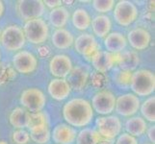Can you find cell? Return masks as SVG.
I'll list each match as a JSON object with an SVG mask.
<instances>
[{"mask_svg":"<svg viewBox=\"0 0 155 144\" xmlns=\"http://www.w3.org/2000/svg\"><path fill=\"white\" fill-rule=\"evenodd\" d=\"M140 98L133 93H124L116 98V113L124 117H131L136 115L140 110Z\"/></svg>","mask_w":155,"mask_h":144,"instance_id":"11","label":"cell"},{"mask_svg":"<svg viewBox=\"0 0 155 144\" xmlns=\"http://www.w3.org/2000/svg\"><path fill=\"white\" fill-rule=\"evenodd\" d=\"M53 45L60 50H67L73 45L74 37L69 30L66 28L56 29L51 35Z\"/></svg>","mask_w":155,"mask_h":144,"instance_id":"20","label":"cell"},{"mask_svg":"<svg viewBox=\"0 0 155 144\" xmlns=\"http://www.w3.org/2000/svg\"><path fill=\"white\" fill-rule=\"evenodd\" d=\"M12 139L15 144H28L31 140L30 134L25 129L15 130L12 135Z\"/></svg>","mask_w":155,"mask_h":144,"instance_id":"33","label":"cell"},{"mask_svg":"<svg viewBox=\"0 0 155 144\" xmlns=\"http://www.w3.org/2000/svg\"><path fill=\"white\" fill-rule=\"evenodd\" d=\"M0 61H1V52H0Z\"/></svg>","mask_w":155,"mask_h":144,"instance_id":"40","label":"cell"},{"mask_svg":"<svg viewBox=\"0 0 155 144\" xmlns=\"http://www.w3.org/2000/svg\"><path fill=\"white\" fill-rule=\"evenodd\" d=\"M0 37H1V30H0Z\"/></svg>","mask_w":155,"mask_h":144,"instance_id":"41","label":"cell"},{"mask_svg":"<svg viewBox=\"0 0 155 144\" xmlns=\"http://www.w3.org/2000/svg\"><path fill=\"white\" fill-rule=\"evenodd\" d=\"M4 12H5V5H4L3 1H1V0H0V18H2Z\"/></svg>","mask_w":155,"mask_h":144,"instance_id":"38","label":"cell"},{"mask_svg":"<svg viewBox=\"0 0 155 144\" xmlns=\"http://www.w3.org/2000/svg\"><path fill=\"white\" fill-rule=\"evenodd\" d=\"M94 111L91 102L84 98H72L63 107L66 123L73 128H86L94 120Z\"/></svg>","mask_w":155,"mask_h":144,"instance_id":"1","label":"cell"},{"mask_svg":"<svg viewBox=\"0 0 155 144\" xmlns=\"http://www.w3.org/2000/svg\"><path fill=\"white\" fill-rule=\"evenodd\" d=\"M142 117L147 122L153 123L155 121V97L149 96L140 106Z\"/></svg>","mask_w":155,"mask_h":144,"instance_id":"28","label":"cell"},{"mask_svg":"<svg viewBox=\"0 0 155 144\" xmlns=\"http://www.w3.org/2000/svg\"><path fill=\"white\" fill-rule=\"evenodd\" d=\"M71 22L75 29L79 31H86L91 27L92 18L87 10L83 8H77L72 13Z\"/></svg>","mask_w":155,"mask_h":144,"instance_id":"26","label":"cell"},{"mask_svg":"<svg viewBox=\"0 0 155 144\" xmlns=\"http://www.w3.org/2000/svg\"><path fill=\"white\" fill-rule=\"evenodd\" d=\"M18 14L24 21L40 18L45 12L44 1L41 0H21L17 5Z\"/></svg>","mask_w":155,"mask_h":144,"instance_id":"12","label":"cell"},{"mask_svg":"<svg viewBox=\"0 0 155 144\" xmlns=\"http://www.w3.org/2000/svg\"><path fill=\"white\" fill-rule=\"evenodd\" d=\"M69 18H71V14H69L68 10L64 6L52 9L48 14L50 24L56 29L65 27L68 22Z\"/></svg>","mask_w":155,"mask_h":144,"instance_id":"25","label":"cell"},{"mask_svg":"<svg viewBox=\"0 0 155 144\" xmlns=\"http://www.w3.org/2000/svg\"><path fill=\"white\" fill-rule=\"evenodd\" d=\"M101 140H103L98 135L97 130L92 128H83L77 133V136L75 139L76 144H99Z\"/></svg>","mask_w":155,"mask_h":144,"instance_id":"27","label":"cell"},{"mask_svg":"<svg viewBox=\"0 0 155 144\" xmlns=\"http://www.w3.org/2000/svg\"><path fill=\"white\" fill-rule=\"evenodd\" d=\"M99 144H112L110 140H101Z\"/></svg>","mask_w":155,"mask_h":144,"instance_id":"39","label":"cell"},{"mask_svg":"<svg viewBox=\"0 0 155 144\" xmlns=\"http://www.w3.org/2000/svg\"><path fill=\"white\" fill-rule=\"evenodd\" d=\"M73 46L75 51L87 61H90L100 50L95 37L89 33H83L74 39Z\"/></svg>","mask_w":155,"mask_h":144,"instance_id":"10","label":"cell"},{"mask_svg":"<svg viewBox=\"0 0 155 144\" xmlns=\"http://www.w3.org/2000/svg\"><path fill=\"white\" fill-rule=\"evenodd\" d=\"M143 144H152V143H143Z\"/></svg>","mask_w":155,"mask_h":144,"instance_id":"42","label":"cell"},{"mask_svg":"<svg viewBox=\"0 0 155 144\" xmlns=\"http://www.w3.org/2000/svg\"><path fill=\"white\" fill-rule=\"evenodd\" d=\"M67 81L68 82L71 90L81 91L87 86L89 81V72L86 68L82 66L73 67L71 73L67 77Z\"/></svg>","mask_w":155,"mask_h":144,"instance_id":"19","label":"cell"},{"mask_svg":"<svg viewBox=\"0 0 155 144\" xmlns=\"http://www.w3.org/2000/svg\"><path fill=\"white\" fill-rule=\"evenodd\" d=\"M112 12L115 21L122 27H128L132 25L139 18V10L137 6L128 0L117 1Z\"/></svg>","mask_w":155,"mask_h":144,"instance_id":"7","label":"cell"},{"mask_svg":"<svg viewBox=\"0 0 155 144\" xmlns=\"http://www.w3.org/2000/svg\"><path fill=\"white\" fill-rule=\"evenodd\" d=\"M39 62L37 57L32 52L27 50H20L13 56L12 66L15 72L29 75L37 70Z\"/></svg>","mask_w":155,"mask_h":144,"instance_id":"8","label":"cell"},{"mask_svg":"<svg viewBox=\"0 0 155 144\" xmlns=\"http://www.w3.org/2000/svg\"><path fill=\"white\" fill-rule=\"evenodd\" d=\"M26 39L22 27L17 24H11L1 31L0 44L9 52H18L24 47Z\"/></svg>","mask_w":155,"mask_h":144,"instance_id":"4","label":"cell"},{"mask_svg":"<svg viewBox=\"0 0 155 144\" xmlns=\"http://www.w3.org/2000/svg\"><path fill=\"white\" fill-rule=\"evenodd\" d=\"M62 3H63V1H60V0H55V1H48V0H46V1H44L45 6L50 8L51 10L62 6Z\"/></svg>","mask_w":155,"mask_h":144,"instance_id":"36","label":"cell"},{"mask_svg":"<svg viewBox=\"0 0 155 144\" xmlns=\"http://www.w3.org/2000/svg\"><path fill=\"white\" fill-rule=\"evenodd\" d=\"M95 127L103 140L112 141L121 134L122 123L119 116L109 114L98 117L95 121Z\"/></svg>","mask_w":155,"mask_h":144,"instance_id":"5","label":"cell"},{"mask_svg":"<svg viewBox=\"0 0 155 144\" xmlns=\"http://www.w3.org/2000/svg\"><path fill=\"white\" fill-rule=\"evenodd\" d=\"M15 75H17V72L12 66L0 63V86H4L12 82L15 78Z\"/></svg>","mask_w":155,"mask_h":144,"instance_id":"31","label":"cell"},{"mask_svg":"<svg viewBox=\"0 0 155 144\" xmlns=\"http://www.w3.org/2000/svg\"><path fill=\"white\" fill-rule=\"evenodd\" d=\"M147 128V122L142 116L139 115L128 117V119L124 124V129L127 134L135 137H139L145 135Z\"/></svg>","mask_w":155,"mask_h":144,"instance_id":"22","label":"cell"},{"mask_svg":"<svg viewBox=\"0 0 155 144\" xmlns=\"http://www.w3.org/2000/svg\"><path fill=\"white\" fill-rule=\"evenodd\" d=\"M116 98L115 94L111 90L102 89L93 96L91 105H92L94 111L101 116L109 115L115 110Z\"/></svg>","mask_w":155,"mask_h":144,"instance_id":"9","label":"cell"},{"mask_svg":"<svg viewBox=\"0 0 155 144\" xmlns=\"http://www.w3.org/2000/svg\"><path fill=\"white\" fill-rule=\"evenodd\" d=\"M48 127V117L44 111L36 114H30V122L28 126V132L38 131Z\"/></svg>","mask_w":155,"mask_h":144,"instance_id":"29","label":"cell"},{"mask_svg":"<svg viewBox=\"0 0 155 144\" xmlns=\"http://www.w3.org/2000/svg\"><path fill=\"white\" fill-rule=\"evenodd\" d=\"M132 76V72L125 71V70H120L117 71L115 76V82L120 87H128L130 84V80Z\"/></svg>","mask_w":155,"mask_h":144,"instance_id":"34","label":"cell"},{"mask_svg":"<svg viewBox=\"0 0 155 144\" xmlns=\"http://www.w3.org/2000/svg\"><path fill=\"white\" fill-rule=\"evenodd\" d=\"M126 40L134 50L142 51L146 50L150 45L151 35L146 28L136 27L128 32Z\"/></svg>","mask_w":155,"mask_h":144,"instance_id":"14","label":"cell"},{"mask_svg":"<svg viewBox=\"0 0 155 144\" xmlns=\"http://www.w3.org/2000/svg\"><path fill=\"white\" fill-rule=\"evenodd\" d=\"M119 54H113L105 50H99L91 60L92 66L98 73H106L117 66Z\"/></svg>","mask_w":155,"mask_h":144,"instance_id":"15","label":"cell"},{"mask_svg":"<svg viewBox=\"0 0 155 144\" xmlns=\"http://www.w3.org/2000/svg\"><path fill=\"white\" fill-rule=\"evenodd\" d=\"M47 92L49 96L56 101H64L68 98L71 93V88L67 79H52L47 87Z\"/></svg>","mask_w":155,"mask_h":144,"instance_id":"17","label":"cell"},{"mask_svg":"<svg viewBox=\"0 0 155 144\" xmlns=\"http://www.w3.org/2000/svg\"><path fill=\"white\" fill-rule=\"evenodd\" d=\"M46 96L38 88H28L20 94L19 102L23 109L30 114L42 111L46 106Z\"/></svg>","mask_w":155,"mask_h":144,"instance_id":"6","label":"cell"},{"mask_svg":"<svg viewBox=\"0 0 155 144\" xmlns=\"http://www.w3.org/2000/svg\"><path fill=\"white\" fill-rule=\"evenodd\" d=\"M31 140L36 144H46L51 139V132L49 127L44 128L38 131L29 132Z\"/></svg>","mask_w":155,"mask_h":144,"instance_id":"30","label":"cell"},{"mask_svg":"<svg viewBox=\"0 0 155 144\" xmlns=\"http://www.w3.org/2000/svg\"><path fill=\"white\" fill-rule=\"evenodd\" d=\"M9 122L15 129H27L30 122V113L22 107L15 108L9 115Z\"/></svg>","mask_w":155,"mask_h":144,"instance_id":"23","label":"cell"},{"mask_svg":"<svg viewBox=\"0 0 155 144\" xmlns=\"http://www.w3.org/2000/svg\"><path fill=\"white\" fill-rule=\"evenodd\" d=\"M129 87L138 97H149L155 90V75L149 69L142 68L132 72Z\"/></svg>","mask_w":155,"mask_h":144,"instance_id":"2","label":"cell"},{"mask_svg":"<svg viewBox=\"0 0 155 144\" xmlns=\"http://www.w3.org/2000/svg\"><path fill=\"white\" fill-rule=\"evenodd\" d=\"M22 30L26 41L34 45L44 44L48 40L50 33L48 24L42 18L25 21Z\"/></svg>","mask_w":155,"mask_h":144,"instance_id":"3","label":"cell"},{"mask_svg":"<svg viewBox=\"0 0 155 144\" xmlns=\"http://www.w3.org/2000/svg\"><path fill=\"white\" fill-rule=\"evenodd\" d=\"M139 62H140V58H139V55L136 51L128 50L119 53L117 66L120 67V70L132 72L137 68Z\"/></svg>","mask_w":155,"mask_h":144,"instance_id":"24","label":"cell"},{"mask_svg":"<svg viewBox=\"0 0 155 144\" xmlns=\"http://www.w3.org/2000/svg\"><path fill=\"white\" fill-rule=\"evenodd\" d=\"M49 72L54 78L67 79L73 68V63L69 56L66 54H57L49 61Z\"/></svg>","mask_w":155,"mask_h":144,"instance_id":"13","label":"cell"},{"mask_svg":"<svg viewBox=\"0 0 155 144\" xmlns=\"http://www.w3.org/2000/svg\"><path fill=\"white\" fill-rule=\"evenodd\" d=\"M115 144H139V142L137 137L127 134V133H122L116 138Z\"/></svg>","mask_w":155,"mask_h":144,"instance_id":"35","label":"cell"},{"mask_svg":"<svg viewBox=\"0 0 155 144\" xmlns=\"http://www.w3.org/2000/svg\"><path fill=\"white\" fill-rule=\"evenodd\" d=\"M92 29L94 35L99 39H104L112 29L111 18L106 14H98L92 19Z\"/></svg>","mask_w":155,"mask_h":144,"instance_id":"21","label":"cell"},{"mask_svg":"<svg viewBox=\"0 0 155 144\" xmlns=\"http://www.w3.org/2000/svg\"><path fill=\"white\" fill-rule=\"evenodd\" d=\"M75 128L67 123L57 124L51 132V139L54 144H73L77 136Z\"/></svg>","mask_w":155,"mask_h":144,"instance_id":"16","label":"cell"},{"mask_svg":"<svg viewBox=\"0 0 155 144\" xmlns=\"http://www.w3.org/2000/svg\"><path fill=\"white\" fill-rule=\"evenodd\" d=\"M103 45L105 51L113 54H119L127 46L126 37L120 32H110L103 39Z\"/></svg>","mask_w":155,"mask_h":144,"instance_id":"18","label":"cell"},{"mask_svg":"<svg viewBox=\"0 0 155 144\" xmlns=\"http://www.w3.org/2000/svg\"><path fill=\"white\" fill-rule=\"evenodd\" d=\"M92 3L95 12L99 13V14H105L112 12L116 4L114 0H94Z\"/></svg>","mask_w":155,"mask_h":144,"instance_id":"32","label":"cell"},{"mask_svg":"<svg viewBox=\"0 0 155 144\" xmlns=\"http://www.w3.org/2000/svg\"><path fill=\"white\" fill-rule=\"evenodd\" d=\"M146 133L147 134V137H148L149 141H150V143L154 144V142H155V136H154V134H155V127H154V125L150 126L149 128H147V130Z\"/></svg>","mask_w":155,"mask_h":144,"instance_id":"37","label":"cell"}]
</instances>
